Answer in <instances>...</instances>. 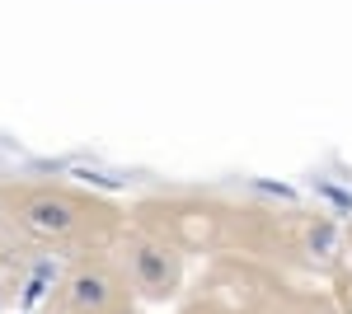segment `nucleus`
I'll return each instance as SVG.
<instances>
[{"label": "nucleus", "instance_id": "39448f33", "mask_svg": "<svg viewBox=\"0 0 352 314\" xmlns=\"http://www.w3.org/2000/svg\"><path fill=\"white\" fill-rule=\"evenodd\" d=\"M113 258H118V267H122V277H127V287L136 291L141 305H174L188 291L192 277L188 254L174 239H164L160 230L132 221V216H127L122 235L113 239Z\"/></svg>", "mask_w": 352, "mask_h": 314}, {"label": "nucleus", "instance_id": "20e7f679", "mask_svg": "<svg viewBox=\"0 0 352 314\" xmlns=\"http://www.w3.org/2000/svg\"><path fill=\"white\" fill-rule=\"evenodd\" d=\"M136 291L127 287L113 249H85L61 258L43 291L38 314H136Z\"/></svg>", "mask_w": 352, "mask_h": 314}, {"label": "nucleus", "instance_id": "f03ea898", "mask_svg": "<svg viewBox=\"0 0 352 314\" xmlns=\"http://www.w3.org/2000/svg\"><path fill=\"white\" fill-rule=\"evenodd\" d=\"M0 221L43 258H71L85 249H113L127 207L66 179H0Z\"/></svg>", "mask_w": 352, "mask_h": 314}, {"label": "nucleus", "instance_id": "7ed1b4c3", "mask_svg": "<svg viewBox=\"0 0 352 314\" xmlns=\"http://www.w3.org/2000/svg\"><path fill=\"white\" fill-rule=\"evenodd\" d=\"M174 305V314H338L324 282L240 254L207 258Z\"/></svg>", "mask_w": 352, "mask_h": 314}, {"label": "nucleus", "instance_id": "423d86ee", "mask_svg": "<svg viewBox=\"0 0 352 314\" xmlns=\"http://www.w3.org/2000/svg\"><path fill=\"white\" fill-rule=\"evenodd\" d=\"M343 249H348V262H352V225L343 230Z\"/></svg>", "mask_w": 352, "mask_h": 314}, {"label": "nucleus", "instance_id": "f257e3e1", "mask_svg": "<svg viewBox=\"0 0 352 314\" xmlns=\"http://www.w3.org/2000/svg\"><path fill=\"white\" fill-rule=\"evenodd\" d=\"M132 221L174 239L188 258H263L300 277L329 282L343 262V230L324 211L277 207L254 197H217V192H151L127 207Z\"/></svg>", "mask_w": 352, "mask_h": 314}]
</instances>
